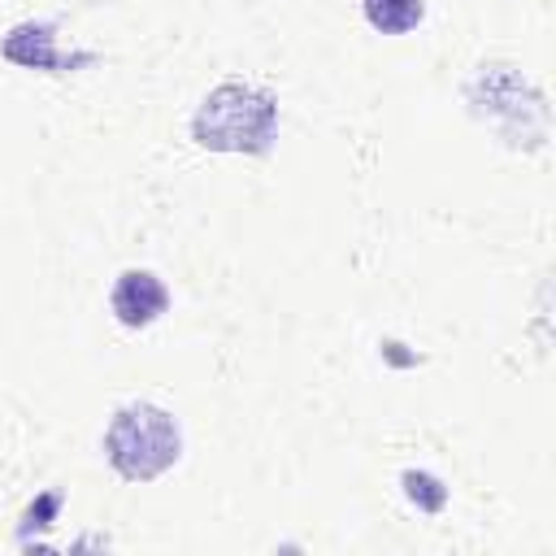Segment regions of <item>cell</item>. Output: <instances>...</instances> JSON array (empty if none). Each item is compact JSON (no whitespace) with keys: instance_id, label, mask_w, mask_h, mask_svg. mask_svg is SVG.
I'll return each instance as SVG.
<instances>
[{"instance_id":"6da1fadb","label":"cell","mask_w":556,"mask_h":556,"mask_svg":"<svg viewBox=\"0 0 556 556\" xmlns=\"http://www.w3.org/2000/svg\"><path fill=\"white\" fill-rule=\"evenodd\" d=\"M278 104L269 91L248 83H222L195 109L191 135L213 152H265L274 139Z\"/></svg>"},{"instance_id":"7a4b0ae2","label":"cell","mask_w":556,"mask_h":556,"mask_svg":"<svg viewBox=\"0 0 556 556\" xmlns=\"http://www.w3.org/2000/svg\"><path fill=\"white\" fill-rule=\"evenodd\" d=\"M178 447H182L178 421L156 404L117 408V417L109 421V434H104L109 465L130 482H148V478L165 473L178 460Z\"/></svg>"},{"instance_id":"3957f363","label":"cell","mask_w":556,"mask_h":556,"mask_svg":"<svg viewBox=\"0 0 556 556\" xmlns=\"http://www.w3.org/2000/svg\"><path fill=\"white\" fill-rule=\"evenodd\" d=\"M109 304H113V313H117L122 326L139 330V326H148V321H156V317L165 313L169 295H165V287H161L156 274H148V269H126V274L113 282Z\"/></svg>"},{"instance_id":"277c9868","label":"cell","mask_w":556,"mask_h":556,"mask_svg":"<svg viewBox=\"0 0 556 556\" xmlns=\"http://www.w3.org/2000/svg\"><path fill=\"white\" fill-rule=\"evenodd\" d=\"M361 4H365L369 26H374V30H382V35L413 30V26L421 22V13H426V4H421V0H361Z\"/></svg>"},{"instance_id":"5b68a950","label":"cell","mask_w":556,"mask_h":556,"mask_svg":"<svg viewBox=\"0 0 556 556\" xmlns=\"http://www.w3.org/2000/svg\"><path fill=\"white\" fill-rule=\"evenodd\" d=\"M404 482H408V495H421V500H426V508H439V504H443V491H430L434 478H426V473H408Z\"/></svg>"}]
</instances>
